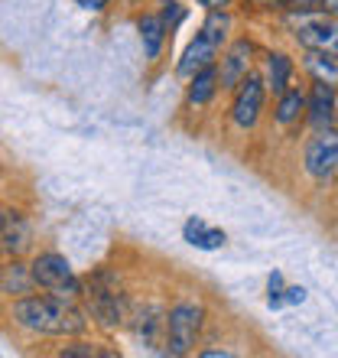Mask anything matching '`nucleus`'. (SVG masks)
<instances>
[{"label": "nucleus", "instance_id": "23", "mask_svg": "<svg viewBox=\"0 0 338 358\" xmlns=\"http://www.w3.org/2000/svg\"><path fill=\"white\" fill-rule=\"evenodd\" d=\"M82 10H91V13H98V10L108 7V0H75Z\"/></svg>", "mask_w": 338, "mask_h": 358}, {"label": "nucleus", "instance_id": "24", "mask_svg": "<svg viewBox=\"0 0 338 358\" xmlns=\"http://www.w3.org/2000/svg\"><path fill=\"white\" fill-rule=\"evenodd\" d=\"M322 10H325V13H335V17H338V0H322Z\"/></svg>", "mask_w": 338, "mask_h": 358}, {"label": "nucleus", "instance_id": "8", "mask_svg": "<svg viewBox=\"0 0 338 358\" xmlns=\"http://www.w3.org/2000/svg\"><path fill=\"white\" fill-rule=\"evenodd\" d=\"M251 52H254V46L247 43V39H237L235 46L228 49V56L221 59V72H218L221 88H237L241 85V78H244L247 69H251Z\"/></svg>", "mask_w": 338, "mask_h": 358}, {"label": "nucleus", "instance_id": "16", "mask_svg": "<svg viewBox=\"0 0 338 358\" xmlns=\"http://www.w3.org/2000/svg\"><path fill=\"white\" fill-rule=\"evenodd\" d=\"M306 111V94L296 92V88H286V92L280 94V104H277V121L280 124H293L300 121V114Z\"/></svg>", "mask_w": 338, "mask_h": 358}, {"label": "nucleus", "instance_id": "6", "mask_svg": "<svg viewBox=\"0 0 338 358\" xmlns=\"http://www.w3.org/2000/svg\"><path fill=\"white\" fill-rule=\"evenodd\" d=\"M260 108H263V78L247 72L241 78V85H237L235 104H231V121L241 131H251L254 124H257V117H260Z\"/></svg>", "mask_w": 338, "mask_h": 358}, {"label": "nucleus", "instance_id": "2", "mask_svg": "<svg viewBox=\"0 0 338 358\" xmlns=\"http://www.w3.org/2000/svg\"><path fill=\"white\" fill-rule=\"evenodd\" d=\"M202 320H205V310L198 303H176L166 313V349L172 355H189L202 332Z\"/></svg>", "mask_w": 338, "mask_h": 358}, {"label": "nucleus", "instance_id": "18", "mask_svg": "<svg viewBox=\"0 0 338 358\" xmlns=\"http://www.w3.org/2000/svg\"><path fill=\"white\" fill-rule=\"evenodd\" d=\"M306 69L316 76V82L338 85V66H335V59H325V52H316V49H312V56H309V62H306Z\"/></svg>", "mask_w": 338, "mask_h": 358}, {"label": "nucleus", "instance_id": "19", "mask_svg": "<svg viewBox=\"0 0 338 358\" xmlns=\"http://www.w3.org/2000/svg\"><path fill=\"white\" fill-rule=\"evenodd\" d=\"M286 7H290V13H316V10H322V0H283Z\"/></svg>", "mask_w": 338, "mask_h": 358}, {"label": "nucleus", "instance_id": "25", "mask_svg": "<svg viewBox=\"0 0 338 358\" xmlns=\"http://www.w3.org/2000/svg\"><path fill=\"white\" fill-rule=\"evenodd\" d=\"M254 3H263V7H267V3H283V0H254Z\"/></svg>", "mask_w": 338, "mask_h": 358}, {"label": "nucleus", "instance_id": "11", "mask_svg": "<svg viewBox=\"0 0 338 358\" xmlns=\"http://www.w3.org/2000/svg\"><path fill=\"white\" fill-rule=\"evenodd\" d=\"M91 313L101 326H121L124 320V300L114 290H94L91 293Z\"/></svg>", "mask_w": 338, "mask_h": 358}, {"label": "nucleus", "instance_id": "17", "mask_svg": "<svg viewBox=\"0 0 338 358\" xmlns=\"http://www.w3.org/2000/svg\"><path fill=\"white\" fill-rule=\"evenodd\" d=\"M228 29H231V17H228V10H208V20H205V27H202V33H205L218 49H221V43L228 39Z\"/></svg>", "mask_w": 338, "mask_h": 358}, {"label": "nucleus", "instance_id": "14", "mask_svg": "<svg viewBox=\"0 0 338 358\" xmlns=\"http://www.w3.org/2000/svg\"><path fill=\"white\" fill-rule=\"evenodd\" d=\"M215 88H218V69L208 66V69H202V72H196V76L189 78L186 101L192 104V108H198V104H208V101H212V94H215Z\"/></svg>", "mask_w": 338, "mask_h": 358}, {"label": "nucleus", "instance_id": "13", "mask_svg": "<svg viewBox=\"0 0 338 358\" xmlns=\"http://www.w3.org/2000/svg\"><path fill=\"white\" fill-rule=\"evenodd\" d=\"M137 29H140L143 56H147V59H156V56H160V49H163V39H166V23H163V17H153V13H147V17H140Z\"/></svg>", "mask_w": 338, "mask_h": 358}, {"label": "nucleus", "instance_id": "12", "mask_svg": "<svg viewBox=\"0 0 338 358\" xmlns=\"http://www.w3.org/2000/svg\"><path fill=\"white\" fill-rule=\"evenodd\" d=\"M137 336L143 339V345H166V316H163L156 306H150L147 313H140V322H137Z\"/></svg>", "mask_w": 338, "mask_h": 358}, {"label": "nucleus", "instance_id": "10", "mask_svg": "<svg viewBox=\"0 0 338 358\" xmlns=\"http://www.w3.org/2000/svg\"><path fill=\"white\" fill-rule=\"evenodd\" d=\"M182 235H186V241L192 248H198V251H218V248H225V241H228L225 231L215 225H208L205 218H189L186 228H182Z\"/></svg>", "mask_w": 338, "mask_h": 358}, {"label": "nucleus", "instance_id": "15", "mask_svg": "<svg viewBox=\"0 0 338 358\" xmlns=\"http://www.w3.org/2000/svg\"><path fill=\"white\" fill-rule=\"evenodd\" d=\"M290 76H293L290 56L273 52V56L267 59V82H263V85H270L273 94H283V92H286V85H290Z\"/></svg>", "mask_w": 338, "mask_h": 358}, {"label": "nucleus", "instance_id": "9", "mask_svg": "<svg viewBox=\"0 0 338 358\" xmlns=\"http://www.w3.org/2000/svg\"><path fill=\"white\" fill-rule=\"evenodd\" d=\"M306 111H309V124L316 131L332 127V121H335V92H332V85L316 82L309 98H306Z\"/></svg>", "mask_w": 338, "mask_h": 358}, {"label": "nucleus", "instance_id": "20", "mask_svg": "<svg viewBox=\"0 0 338 358\" xmlns=\"http://www.w3.org/2000/svg\"><path fill=\"white\" fill-rule=\"evenodd\" d=\"M163 7H166V13H163V23H166V29H169V27H176L179 20L186 17V10L179 7L176 0H166V3H163Z\"/></svg>", "mask_w": 338, "mask_h": 358}, {"label": "nucleus", "instance_id": "21", "mask_svg": "<svg viewBox=\"0 0 338 358\" xmlns=\"http://www.w3.org/2000/svg\"><path fill=\"white\" fill-rule=\"evenodd\" d=\"M306 300V287H286L283 290V303H302Z\"/></svg>", "mask_w": 338, "mask_h": 358}, {"label": "nucleus", "instance_id": "4", "mask_svg": "<svg viewBox=\"0 0 338 358\" xmlns=\"http://www.w3.org/2000/svg\"><path fill=\"white\" fill-rule=\"evenodd\" d=\"M293 23H296V39L302 46L325 52V56H338V20L312 17V13H293Z\"/></svg>", "mask_w": 338, "mask_h": 358}, {"label": "nucleus", "instance_id": "22", "mask_svg": "<svg viewBox=\"0 0 338 358\" xmlns=\"http://www.w3.org/2000/svg\"><path fill=\"white\" fill-rule=\"evenodd\" d=\"M205 10H231L235 7V0H198Z\"/></svg>", "mask_w": 338, "mask_h": 358}, {"label": "nucleus", "instance_id": "3", "mask_svg": "<svg viewBox=\"0 0 338 358\" xmlns=\"http://www.w3.org/2000/svg\"><path fill=\"white\" fill-rule=\"evenodd\" d=\"M33 283H39L43 290L56 293V296H66V300H75L78 293H82V283L75 280V273H72V264H68L62 255L56 251H46V255H39L33 261Z\"/></svg>", "mask_w": 338, "mask_h": 358}, {"label": "nucleus", "instance_id": "1", "mask_svg": "<svg viewBox=\"0 0 338 358\" xmlns=\"http://www.w3.org/2000/svg\"><path fill=\"white\" fill-rule=\"evenodd\" d=\"M13 320L29 332H43V336H78L84 329V316L72 306L66 296H27L13 306Z\"/></svg>", "mask_w": 338, "mask_h": 358}, {"label": "nucleus", "instance_id": "7", "mask_svg": "<svg viewBox=\"0 0 338 358\" xmlns=\"http://www.w3.org/2000/svg\"><path fill=\"white\" fill-rule=\"evenodd\" d=\"M215 59H218V46L205 36V33H198V36L186 46L182 59H179V76H182V78H192L196 72H202V69L215 66Z\"/></svg>", "mask_w": 338, "mask_h": 358}, {"label": "nucleus", "instance_id": "5", "mask_svg": "<svg viewBox=\"0 0 338 358\" xmlns=\"http://www.w3.org/2000/svg\"><path fill=\"white\" fill-rule=\"evenodd\" d=\"M302 160H306V173L312 179H332V173L338 170V134L332 127L319 131L306 143Z\"/></svg>", "mask_w": 338, "mask_h": 358}]
</instances>
